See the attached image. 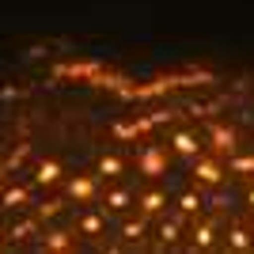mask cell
I'll return each mask as SVG.
<instances>
[{"instance_id":"6da1fadb","label":"cell","mask_w":254,"mask_h":254,"mask_svg":"<svg viewBox=\"0 0 254 254\" xmlns=\"http://www.w3.org/2000/svg\"><path fill=\"white\" fill-rule=\"evenodd\" d=\"M8 91L0 251H254V72L53 61Z\"/></svg>"}]
</instances>
